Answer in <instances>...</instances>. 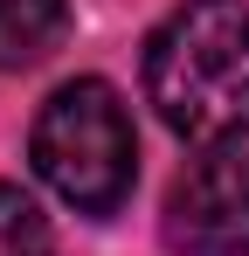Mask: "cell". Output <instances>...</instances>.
I'll list each match as a JSON object with an SVG mask.
<instances>
[{
	"label": "cell",
	"mask_w": 249,
	"mask_h": 256,
	"mask_svg": "<svg viewBox=\"0 0 249 256\" xmlns=\"http://www.w3.org/2000/svg\"><path fill=\"white\" fill-rule=\"evenodd\" d=\"M146 97L187 146L249 132V0H180L146 42Z\"/></svg>",
	"instance_id": "obj_1"
},
{
	"label": "cell",
	"mask_w": 249,
	"mask_h": 256,
	"mask_svg": "<svg viewBox=\"0 0 249 256\" xmlns=\"http://www.w3.org/2000/svg\"><path fill=\"white\" fill-rule=\"evenodd\" d=\"M28 160L76 214H118L138 180V138L124 97L104 76L62 84L28 132Z\"/></svg>",
	"instance_id": "obj_2"
},
{
	"label": "cell",
	"mask_w": 249,
	"mask_h": 256,
	"mask_svg": "<svg viewBox=\"0 0 249 256\" xmlns=\"http://www.w3.org/2000/svg\"><path fill=\"white\" fill-rule=\"evenodd\" d=\"M160 236L173 256H249V160L242 152H201L166 187Z\"/></svg>",
	"instance_id": "obj_3"
},
{
	"label": "cell",
	"mask_w": 249,
	"mask_h": 256,
	"mask_svg": "<svg viewBox=\"0 0 249 256\" xmlns=\"http://www.w3.org/2000/svg\"><path fill=\"white\" fill-rule=\"evenodd\" d=\"M70 28V0H0V70H28Z\"/></svg>",
	"instance_id": "obj_4"
},
{
	"label": "cell",
	"mask_w": 249,
	"mask_h": 256,
	"mask_svg": "<svg viewBox=\"0 0 249 256\" xmlns=\"http://www.w3.org/2000/svg\"><path fill=\"white\" fill-rule=\"evenodd\" d=\"M48 214L14 187V180H0V256H48Z\"/></svg>",
	"instance_id": "obj_5"
}]
</instances>
